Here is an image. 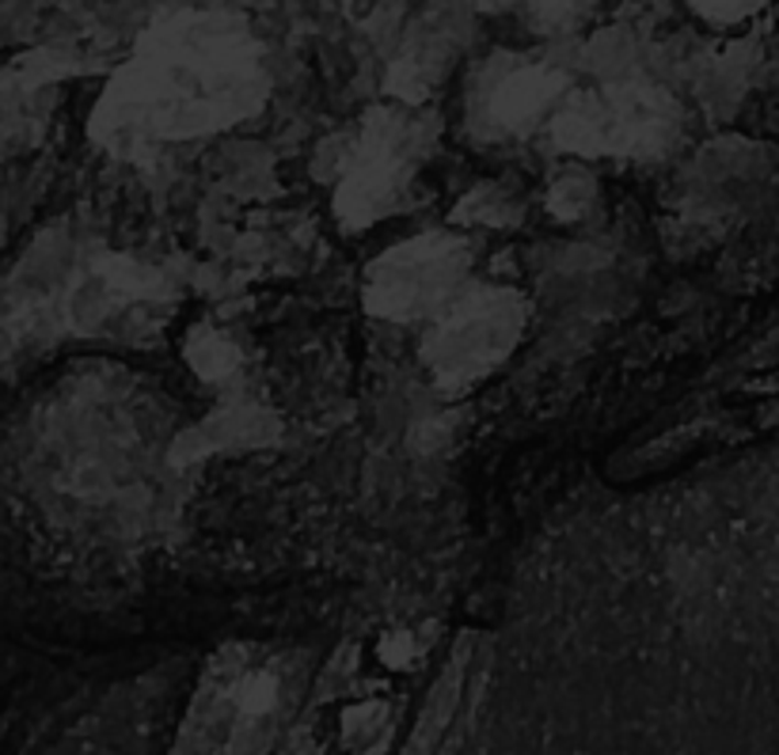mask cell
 <instances>
[{
    "mask_svg": "<svg viewBox=\"0 0 779 755\" xmlns=\"http://www.w3.org/2000/svg\"><path fill=\"white\" fill-rule=\"evenodd\" d=\"M525 4L544 31H570L590 15L593 0H525Z\"/></svg>",
    "mask_w": 779,
    "mask_h": 755,
    "instance_id": "5b68a950",
    "label": "cell"
},
{
    "mask_svg": "<svg viewBox=\"0 0 779 755\" xmlns=\"http://www.w3.org/2000/svg\"><path fill=\"white\" fill-rule=\"evenodd\" d=\"M476 4H479V8H505L510 0H476Z\"/></svg>",
    "mask_w": 779,
    "mask_h": 755,
    "instance_id": "52a82bcc",
    "label": "cell"
},
{
    "mask_svg": "<svg viewBox=\"0 0 779 755\" xmlns=\"http://www.w3.org/2000/svg\"><path fill=\"white\" fill-rule=\"evenodd\" d=\"M563 77L544 65H505L494 72L491 91H487V119L502 129H528L548 114V106L559 103Z\"/></svg>",
    "mask_w": 779,
    "mask_h": 755,
    "instance_id": "277c9868",
    "label": "cell"
},
{
    "mask_svg": "<svg viewBox=\"0 0 779 755\" xmlns=\"http://www.w3.org/2000/svg\"><path fill=\"white\" fill-rule=\"evenodd\" d=\"M468 247L457 236H422L388 251L369 270V308L392 319H414L449 301L464 278Z\"/></svg>",
    "mask_w": 779,
    "mask_h": 755,
    "instance_id": "3957f363",
    "label": "cell"
},
{
    "mask_svg": "<svg viewBox=\"0 0 779 755\" xmlns=\"http://www.w3.org/2000/svg\"><path fill=\"white\" fill-rule=\"evenodd\" d=\"M521 323H525V308L505 289H479L460 296L430 330V369L442 384H476L505 361L521 335Z\"/></svg>",
    "mask_w": 779,
    "mask_h": 755,
    "instance_id": "7a4b0ae2",
    "label": "cell"
},
{
    "mask_svg": "<svg viewBox=\"0 0 779 755\" xmlns=\"http://www.w3.org/2000/svg\"><path fill=\"white\" fill-rule=\"evenodd\" d=\"M267 95V49L244 12L190 4L137 38L96 111V137L114 153L183 140L252 114Z\"/></svg>",
    "mask_w": 779,
    "mask_h": 755,
    "instance_id": "6da1fadb",
    "label": "cell"
},
{
    "mask_svg": "<svg viewBox=\"0 0 779 755\" xmlns=\"http://www.w3.org/2000/svg\"><path fill=\"white\" fill-rule=\"evenodd\" d=\"M695 15H703L708 23H719V27H731V23H742L749 15H757L765 4L772 0H688Z\"/></svg>",
    "mask_w": 779,
    "mask_h": 755,
    "instance_id": "8992f818",
    "label": "cell"
}]
</instances>
